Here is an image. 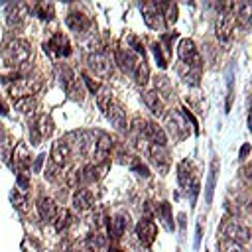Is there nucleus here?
<instances>
[{"label": "nucleus", "instance_id": "1", "mask_svg": "<svg viewBox=\"0 0 252 252\" xmlns=\"http://www.w3.org/2000/svg\"><path fill=\"white\" fill-rule=\"evenodd\" d=\"M2 55H4L6 65H10V67H22V65H26L32 59V47H30V43L26 39H12L4 47Z\"/></svg>", "mask_w": 252, "mask_h": 252}, {"label": "nucleus", "instance_id": "2", "mask_svg": "<svg viewBox=\"0 0 252 252\" xmlns=\"http://www.w3.org/2000/svg\"><path fill=\"white\" fill-rule=\"evenodd\" d=\"M4 85L8 89V93L14 98H22V96H32L33 91L37 89V83L30 77H22V75H12V77H4Z\"/></svg>", "mask_w": 252, "mask_h": 252}, {"label": "nucleus", "instance_id": "3", "mask_svg": "<svg viewBox=\"0 0 252 252\" xmlns=\"http://www.w3.org/2000/svg\"><path fill=\"white\" fill-rule=\"evenodd\" d=\"M43 49H45V53H49L53 59L69 57V55H71V43H69V39H67V35H65L63 32L53 33V35L43 43Z\"/></svg>", "mask_w": 252, "mask_h": 252}, {"label": "nucleus", "instance_id": "4", "mask_svg": "<svg viewBox=\"0 0 252 252\" xmlns=\"http://www.w3.org/2000/svg\"><path fill=\"white\" fill-rule=\"evenodd\" d=\"M177 181H179V185H181L183 189H187V191H189V187H191V193H193V199H195V195L199 193V183H197L195 169H193V165H191L189 159H183V161L177 163Z\"/></svg>", "mask_w": 252, "mask_h": 252}, {"label": "nucleus", "instance_id": "5", "mask_svg": "<svg viewBox=\"0 0 252 252\" xmlns=\"http://www.w3.org/2000/svg\"><path fill=\"white\" fill-rule=\"evenodd\" d=\"M220 234H222V240H232L236 244H246L250 238V230L238 220H226L220 228Z\"/></svg>", "mask_w": 252, "mask_h": 252}, {"label": "nucleus", "instance_id": "6", "mask_svg": "<svg viewBox=\"0 0 252 252\" xmlns=\"http://www.w3.org/2000/svg\"><path fill=\"white\" fill-rule=\"evenodd\" d=\"M177 55H179L181 63H185V65H189V67L201 69V63H203V61H201V55H199V51H197L193 39H189V37L181 39V41L177 43Z\"/></svg>", "mask_w": 252, "mask_h": 252}, {"label": "nucleus", "instance_id": "7", "mask_svg": "<svg viewBox=\"0 0 252 252\" xmlns=\"http://www.w3.org/2000/svg\"><path fill=\"white\" fill-rule=\"evenodd\" d=\"M234 24H236V18H234V12H219V18L215 22V32H217V37L220 41H228L232 37V32H234Z\"/></svg>", "mask_w": 252, "mask_h": 252}, {"label": "nucleus", "instance_id": "8", "mask_svg": "<svg viewBox=\"0 0 252 252\" xmlns=\"http://www.w3.org/2000/svg\"><path fill=\"white\" fill-rule=\"evenodd\" d=\"M89 69L98 75V77H110L112 75V59L104 53V51H96V53H91L89 59Z\"/></svg>", "mask_w": 252, "mask_h": 252}, {"label": "nucleus", "instance_id": "9", "mask_svg": "<svg viewBox=\"0 0 252 252\" xmlns=\"http://www.w3.org/2000/svg\"><path fill=\"white\" fill-rule=\"evenodd\" d=\"M165 118H167V130L173 134L175 140H183L189 136V126H187L189 120L179 110H171Z\"/></svg>", "mask_w": 252, "mask_h": 252}, {"label": "nucleus", "instance_id": "10", "mask_svg": "<svg viewBox=\"0 0 252 252\" xmlns=\"http://www.w3.org/2000/svg\"><path fill=\"white\" fill-rule=\"evenodd\" d=\"M140 8H142V16H144V22L148 28H152V30L163 28V18H161L158 2H144Z\"/></svg>", "mask_w": 252, "mask_h": 252}, {"label": "nucleus", "instance_id": "11", "mask_svg": "<svg viewBox=\"0 0 252 252\" xmlns=\"http://www.w3.org/2000/svg\"><path fill=\"white\" fill-rule=\"evenodd\" d=\"M148 156H150V161L154 163V167L165 175L167 169H169V158H167V150L163 146H158V144H150L148 146Z\"/></svg>", "mask_w": 252, "mask_h": 252}, {"label": "nucleus", "instance_id": "12", "mask_svg": "<svg viewBox=\"0 0 252 252\" xmlns=\"http://www.w3.org/2000/svg\"><path fill=\"white\" fill-rule=\"evenodd\" d=\"M71 156L73 154H71V148H69V144H67L65 138H59V140L53 142V146H51V161L53 163L65 167V163L69 161Z\"/></svg>", "mask_w": 252, "mask_h": 252}, {"label": "nucleus", "instance_id": "13", "mask_svg": "<svg viewBox=\"0 0 252 252\" xmlns=\"http://www.w3.org/2000/svg\"><path fill=\"white\" fill-rule=\"evenodd\" d=\"M93 205H94V197L87 187H79L73 193V209L77 213H87L93 209Z\"/></svg>", "mask_w": 252, "mask_h": 252}, {"label": "nucleus", "instance_id": "14", "mask_svg": "<svg viewBox=\"0 0 252 252\" xmlns=\"http://www.w3.org/2000/svg\"><path fill=\"white\" fill-rule=\"evenodd\" d=\"M156 234H158L156 222H152L150 219H142V220L136 224V236H138V240H140L144 246H150V244L156 240Z\"/></svg>", "mask_w": 252, "mask_h": 252}, {"label": "nucleus", "instance_id": "15", "mask_svg": "<svg viewBox=\"0 0 252 252\" xmlns=\"http://www.w3.org/2000/svg\"><path fill=\"white\" fill-rule=\"evenodd\" d=\"M128 228V215L120 213V215H114L112 219H108L106 222V230H108V238L112 240H118Z\"/></svg>", "mask_w": 252, "mask_h": 252}, {"label": "nucleus", "instance_id": "16", "mask_svg": "<svg viewBox=\"0 0 252 252\" xmlns=\"http://www.w3.org/2000/svg\"><path fill=\"white\" fill-rule=\"evenodd\" d=\"M116 63L120 65L122 71L134 73V69L138 65V55L132 49H128V47H118L116 49Z\"/></svg>", "mask_w": 252, "mask_h": 252}, {"label": "nucleus", "instance_id": "17", "mask_svg": "<svg viewBox=\"0 0 252 252\" xmlns=\"http://www.w3.org/2000/svg\"><path fill=\"white\" fill-rule=\"evenodd\" d=\"M110 148H112V140L108 134H98V140H96V146H94V165L98 163H104L110 156Z\"/></svg>", "mask_w": 252, "mask_h": 252}, {"label": "nucleus", "instance_id": "18", "mask_svg": "<svg viewBox=\"0 0 252 252\" xmlns=\"http://www.w3.org/2000/svg\"><path fill=\"white\" fill-rule=\"evenodd\" d=\"M28 6L26 4H12L8 10V26L10 28H22L28 20Z\"/></svg>", "mask_w": 252, "mask_h": 252}, {"label": "nucleus", "instance_id": "19", "mask_svg": "<svg viewBox=\"0 0 252 252\" xmlns=\"http://www.w3.org/2000/svg\"><path fill=\"white\" fill-rule=\"evenodd\" d=\"M104 114H106V118L110 120V124H112L114 128H118V130H126V114H124L120 102L114 100V102L104 110Z\"/></svg>", "mask_w": 252, "mask_h": 252}, {"label": "nucleus", "instance_id": "20", "mask_svg": "<svg viewBox=\"0 0 252 252\" xmlns=\"http://www.w3.org/2000/svg\"><path fill=\"white\" fill-rule=\"evenodd\" d=\"M65 24H67V28H69L71 32H75V33H83V32L91 26L89 18H87L83 12H69L67 18H65Z\"/></svg>", "mask_w": 252, "mask_h": 252}, {"label": "nucleus", "instance_id": "21", "mask_svg": "<svg viewBox=\"0 0 252 252\" xmlns=\"http://www.w3.org/2000/svg\"><path fill=\"white\" fill-rule=\"evenodd\" d=\"M30 126L39 134L41 140L47 138V136H51V132H53V120H51V116H47V114H39Z\"/></svg>", "mask_w": 252, "mask_h": 252}, {"label": "nucleus", "instance_id": "22", "mask_svg": "<svg viewBox=\"0 0 252 252\" xmlns=\"http://www.w3.org/2000/svg\"><path fill=\"white\" fill-rule=\"evenodd\" d=\"M146 136H148L150 142H154V144H158V146H163V148H165V144H167V134H165L163 128H161L159 124H156V122H146Z\"/></svg>", "mask_w": 252, "mask_h": 252}, {"label": "nucleus", "instance_id": "23", "mask_svg": "<svg viewBox=\"0 0 252 252\" xmlns=\"http://www.w3.org/2000/svg\"><path fill=\"white\" fill-rule=\"evenodd\" d=\"M37 211H39L41 220H53L57 215V203L51 197H41L37 201Z\"/></svg>", "mask_w": 252, "mask_h": 252}, {"label": "nucleus", "instance_id": "24", "mask_svg": "<svg viewBox=\"0 0 252 252\" xmlns=\"http://www.w3.org/2000/svg\"><path fill=\"white\" fill-rule=\"evenodd\" d=\"M144 102H146V106L152 110V114H156L158 118L165 114V112H163V98H161V94H158L156 91H148V93L144 94Z\"/></svg>", "mask_w": 252, "mask_h": 252}, {"label": "nucleus", "instance_id": "25", "mask_svg": "<svg viewBox=\"0 0 252 252\" xmlns=\"http://www.w3.org/2000/svg\"><path fill=\"white\" fill-rule=\"evenodd\" d=\"M12 158H14V163L18 169H28V165H32V156L28 152V146L26 144H18L12 152Z\"/></svg>", "mask_w": 252, "mask_h": 252}, {"label": "nucleus", "instance_id": "26", "mask_svg": "<svg viewBox=\"0 0 252 252\" xmlns=\"http://www.w3.org/2000/svg\"><path fill=\"white\" fill-rule=\"evenodd\" d=\"M177 73H179V77H181L187 85H199L201 69H197V67H189V65H185V63H179V65H177Z\"/></svg>", "mask_w": 252, "mask_h": 252}, {"label": "nucleus", "instance_id": "27", "mask_svg": "<svg viewBox=\"0 0 252 252\" xmlns=\"http://www.w3.org/2000/svg\"><path fill=\"white\" fill-rule=\"evenodd\" d=\"M156 215H158V219L161 220V224H163V228L165 230H173V217H171V209H169V203H159V205H156Z\"/></svg>", "mask_w": 252, "mask_h": 252}, {"label": "nucleus", "instance_id": "28", "mask_svg": "<svg viewBox=\"0 0 252 252\" xmlns=\"http://www.w3.org/2000/svg\"><path fill=\"white\" fill-rule=\"evenodd\" d=\"M85 246H87L89 252H104L106 250V238L100 232H93V234L87 236Z\"/></svg>", "mask_w": 252, "mask_h": 252}, {"label": "nucleus", "instance_id": "29", "mask_svg": "<svg viewBox=\"0 0 252 252\" xmlns=\"http://www.w3.org/2000/svg\"><path fill=\"white\" fill-rule=\"evenodd\" d=\"M158 6H159V12H161V18L165 20V24L173 26L177 20V6L173 2H158Z\"/></svg>", "mask_w": 252, "mask_h": 252}, {"label": "nucleus", "instance_id": "30", "mask_svg": "<svg viewBox=\"0 0 252 252\" xmlns=\"http://www.w3.org/2000/svg\"><path fill=\"white\" fill-rule=\"evenodd\" d=\"M71 224H73V215H71V211H69V209L57 211V215H55V230H57V232H63V230H67Z\"/></svg>", "mask_w": 252, "mask_h": 252}, {"label": "nucleus", "instance_id": "31", "mask_svg": "<svg viewBox=\"0 0 252 252\" xmlns=\"http://www.w3.org/2000/svg\"><path fill=\"white\" fill-rule=\"evenodd\" d=\"M215 183H217V161H213L211 171H209V179H207V185H205V201H207V205H211V201H213Z\"/></svg>", "mask_w": 252, "mask_h": 252}, {"label": "nucleus", "instance_id": "32", "mask_svg": "<svg viewBox=\"0 0 252 252\" xmlns=\"http://www.w3.org/2000/svg\"><path fill=\"white\" fill-rule=\"evenodd\" d=\"M148 79H150V69H148V63L142 59V61H138V65L134 69V81H136V85L144 87L148 83Z\"/></svg>", "mask_w": 252, "mask_h": 252}, {"label": "nucleus", "instance_id": "33", "mask_svg": "<svg viewBox=\"0 0 252 252\" xmlns=\"http://www.w3.org/2000/svg\"><path fill=\"white\" fill-rule=\"evenodd\" d=\"M35 98L33 96H22V98H16V102H14V108L18 110V112H22V114H28V112H33L35 110Z\"/></svg>", "mask_w": 252, "mask_h": 252}, {"label": "nucleus", "instance_id": "34", "mask_svg": "<svg viewBox=\"0 0 252 252\" xmlns=\"http://www.w3.org/2000/svg\"><path fill=\"white\" fill-rule=\"evenodd\" d=\"M116 98H114V94H112V91L110 89H98V94H96V104H98V108L104 112L112 102H114Z\"/></svg>", "mask_w": 252, "mask_h": 252}, {"label": "nucleus", "instance_id": "35", "mask_svg": "<svg viewBox=\"0 0 252 252\" xmlns=\"http://www.w3.org/2000/svg\"><path fill=\"white\" fill-rule=\"evenodd\" d=\"M33 12L41 20H51L53 18V4H49V2H37L33 6Z\"/></svg>", "mask_w": 252, "mask_h": 252}, {"label": "nucleus", "instance_id": "36", "mask_svg": "<svg viewBox=\"0 0 252 252\" xmlns=\"http://www.w3.org/2000/svg\"><path fill=\"white\" fill-rule=\"evenodd\" d=\"M10 199H12V203H14V207H16L18 211H22V213L28 211V199H26V193H24V191L14 189V191L10 193Z\"/></svg>", "mask_w": 252, "mask_h": 252}, {"label": "nucleus", "instance_id": "37", "mask_svg": "<svg viewBox=\"0 0 252 252\" xmlns=\"http://www.w3.org/2000/svg\"><path fill=\"white\" fill-rule=\"evenodd\" d=\"M63 175H65V173H63V167H61V165H57V163H53V161L47 163V167H45V179L57 181V179H61Z\"/></svg>", "mask_w": 252, "mask_h": 252}, {"label": "nucleus", "instance_id": "38", "mask_svg": "<svg viewBox=\"0 0 252 252\" xmlns=\"http://www.w3.org/2000/svg\"><path fill=\"white\" fill-rule=\"evenodd\" d=\"M219 250H220V252H246L242 244H236V242H232V240H220Z\"/></svg>", "mask_w": 252, "mask_h": 252}, {"label": "nucleus", "instance_id": "39", "mask_svg": "<svg viewBox=\"0 0 252 252\" xmlns=\"http://www.w3.org/2000/svg\"><path fill=\"white\" fill-rule=\"evenodd\" d=\"M152 51H154V57H156L158 65H159L161 69L167 67V57L161 53V45H159V43H154V45H152Z\"/></svg>", "mask_w": 252, "mask_h": 252}, {"label": "nucleus", "instance_id": "40", "mask_svg": "<svg viewBox=\"0 0 252 252\" xmlns=\"http://www.w3.org/2000/svg\"><path fill=\"white\" fill-rule=\"evenodd\" d=\"M132 169H134L138 175H142V177H150V169H148V165H144L140 159H134V161H132Z\"/></svg>", "mask_w": 252, "mask_h": 252}, {"label": "nucleus", "instance_id": "41", "mask_svg": "<svg viewBox=\"0 0 252 252\" xmlns=\"http://www.w3.org/2000/svg\"><path fill=\"white\" fill-rule=\"evenodd\" d=\"M16 183H18V187H16V189H20V191H24V193L30 189V181H28L26 173H20V175L16 177Z\"/></svg>", "mask_w": 252, "mask_h": 252}, {"label": "nucleus", "instance_id": "42", "mask_svg": "<svg viewBox=\"0 0 252 252\" xmlns=\"http://www.w3.org/2000/svg\"><path fill=\"white\" fill-rule=\"evenodd\" d=\"M83 81H85L87 89H89V91H91L93 94H94V93H98V83H94V81H93V79H91V77H89L87 73H83Z\"/></svg>", "mask_w": 252, "mask_h": 252}, {"label": "nucleus", "instance_id": "43", "mask_svg": "<svg viewBox=\"0 0 252 252\" xmlns=\"http://www.w3.org/2000/svg\"><path fill=\"white\" fill-rule=\"evenodd\" d=\"M43 159H45V156H43V154H39V156L35 158V161H33V165H32V171H33V173H39V171H41Z\"/></svg>", "mask_w": 252, "mask_h": 252}, {"label": "nucleus", "instance_id": "44", "mask_svg": "<svg viewBox=\"0 0 252 252\" xmlns=\"http://www.w3.org/2000/svg\"><path fill=\"white\" fill-rule=\"evenodd\" d=\"M201 236H203V224L199 222V224H197V236H195V248H199V244H201Z\"/></svg>", "mask_w": 252, "mask_h": 252}, {"label": "nucleus", "instance_id": "45", "mask_svg": "<svg viewBox=\"0 0 252 252\" xmlns=\"http://www.w3.org/2000/svg\"><path fill=\"white\" fill-rule=\"evenodd\" d=\"M248 152H250V146H248V144H244V146L240 148V159H244V158L248 156Z\"/></svg>", "mask_w": 252, "mask_h": 252}, {"label": "nucleus", "instance_id": "46", "mask_svg": "<svg viewBox=\"0 0 252 252\" xmlns=\"http://www.w3.org/2000/svg\"><path fill=\"white\" fill-rule=\"evenodd\" d=\"M0 114H8V110H6V104L0 100Z\"/></svg>", "mask_w": 252, "mask_h": 252}, {"label": "nucleus", "instance_id": "47", "mask_svg": "<svg viewBox=\"0 0 252 252\" xmlns=\"http://www.w3.org/2000/svg\"><path fill=\"white\" fill-rule=\"evenodd\" d=\"M106 252H122L120 248H112V250H106Z\"/></svg>", "mask_w": 252, "mask_h": 252}]
</instances>
